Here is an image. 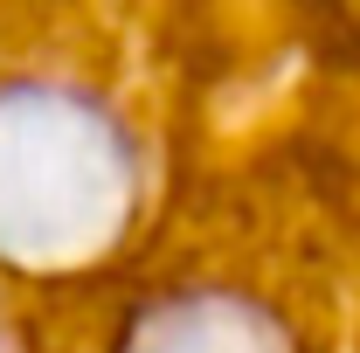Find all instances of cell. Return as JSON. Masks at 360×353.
<instances>
[{
    "label": "cell",
    "mask_w": 360,
    "mask_h": 353,
    "mask_svg": "<svg viewBox=\"0 0 360 353\" xmlns=\"http://www.w3.org/2000/svg\"><path fill=\"white\" fill-rule=\"evenodd\" d=\"M139 201L125 125L70 84H0V264L84 270L97 264Z\"/></svg>",
    "instance_id": "6da1fadb"
},
{
    "label": "cell",
    "mask_w": 360,
    "mask_h": 353,
    "mask_svg": "<svg viewBox=\"0 0 360 353\" xmlns=\"http://www.w3.org/2000/svg\"><path fill=\"white\" fill-rule=\"evenodd\" d=\"M118 353H291L277 312L243 291H167L125 326Z\"/></svg>",
    "instance_id": "7a4b0ae2"
}]
</instances>
